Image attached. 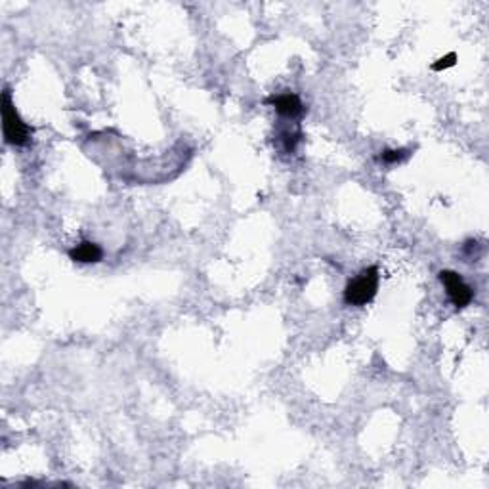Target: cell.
I'll return each mask as SVG.
<instances>
[{"label":"cell","mask_w":489,"mask_h":489,"mask_svg":"<svg viewBox=\"0 0 489 489\" xmlns=\"http://www.w3.org/2000/svg\"><path fill=\"white\" fill-rule=\"evenodd\" d=\"M69 258L73 262L96 264L103 258V251L100 244L92 243V241H83V243H78L77 247H73L69 251Z\"/></svg>","instance_id":"cell-5"},{"label":"cell","mask_w":489,"mask_h":489,"mask_svg":"<svg viewBox=\"0 0 489 489\" xmlns=\"http://www.w3.org/2000/svg\"><path fill=\"white\" fill-rule=\"evenodd\" d=\"M455 63H457V54H448L446 58H440V60L436 61V63H432V71H443V69H449V67H453Z\"/></svg>","instance_id":"cell-7"},{"label":"cell","mask_w":489,"mask_h":489,"mask_svg":"<svg viewBox=\"0 0 489 489\" xmlns=\"http://www.w3.org/2000/svg\"><path fill=\"white\" fill-rule=\"evenodd\" d=\"M2 132H4V142L8 145H18V148L27 145L31 142V134H33V128L19 117L8 88L2 92Z\"/></svg>","instance_id":"cell-1"},{"label":"cell","mask_w":489,"mask_h":489,"mask_svg":"<svg viewBox=\"0 0 489 489\" xmlns=\"http://www.w3.org/2000/svg\"><path fill=\"white\" fill-rule=\"evenodd\" d=\"M269 105H274L275 111L287 119H297L300 115L304 113V105L300 102V98L297 94H281L274 96L268 100Z\"/></svg>","instance_id":"cell-4"},{"label":"cell","mask_w":489,"mask_h":489,"mask_svg":"<svg viewBox=\"0 0 489 489\" xmlns=\"http://www.w3.org/2000/svg\"><path fill=\"white\" fill-rule=\"evenodd\" d=\"M407 157H409V153L406 150H386L382 151L381 161L386 163V165H396V163L406 161Z\"/></svg>","instance_id":"cell-6"},{"label":"cell","mask_w":489,"mask_h":489,"mask_svg":"<svg viewBox=\"0 0 489 489\" xmlns=\"http://www.w3.org/2000/svg\"><path fill=\"white\" fill-rule=\"evenodd\" d=\"M379 291V268L369 266L359 272L356 279H352L344 289V302L348 306H365L376 297Z\"/></svg>","instance_id":"cell-2"},{"label":"cell","mask_w":489,"mask_h":489,"mask_svg":"<svg viewBox=\"0 0 489 489\" xmlns=\"http://www.w3.org/2000/svg\"><path fill=\"white\" fill-rule=\"evenodd\" d=\"M440 281L443 283V287H446V291H448V297L449 300L453 302L455 308H466V306L470 304L472 299H474V292H472V289L465 283V279L460 277L457 272H451V269H442L440 272Z\"/></svg>","instance_id":"cell-3"}]
</instances>
